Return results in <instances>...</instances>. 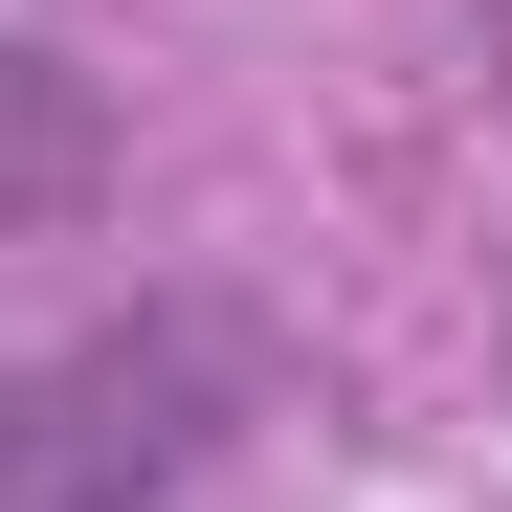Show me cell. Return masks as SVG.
Returning a JSON list of instances; mask_svg holds the SVG:
<instances>
[{"label": "cell", "mask_w": 512, "mask_h": 512, "mask_svg": "<svg viewBox=\"0 0 512 512\" xmlns=\"http://www.w3.org/2000/svg\"><path fill=\"white\" fill-rule=\"evenodd\" d=\"M268 401H290V334L245 290H134L0 379V512H201Z\"/></svg>", "instance_id": "1"}, {"label": "cell", "mask_w": 512, "mask_h": 512, "mask_svg": "<svg viewBox=\"0 0 512 512\" xmlns=\"http://www.w3.org/2000/svg\"><path fill=\"white\" fill-rule=\"evenodd\" d=\"M112 90H90V67H67V45H23V23H0V245H23V223H90L112 201Z\"/></svg>", "instance_id": "2"}]
</instances>
